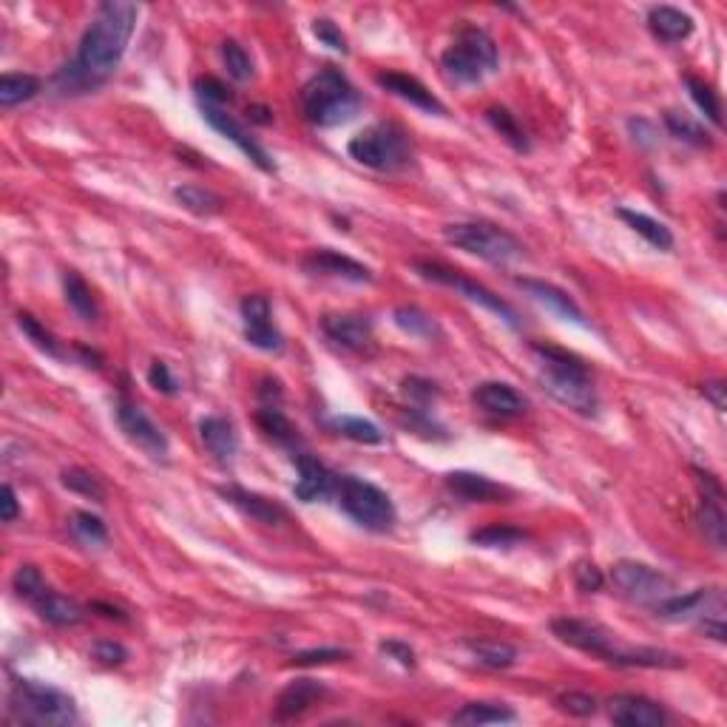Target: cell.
I'll list each match as a JSON object with an SVG mask.
<instances>
[{
    "label": "cell",
    "mask_w": 727,
    "mask_h": 727,
    "mask_svg": "<svg viewBox=\"0 0 727 727\" xmlns=\"http://www.w3.org/2000/svg\"><path fill=\"white\" fill-rule=\"evenodd\" d=\"M94 611H106V614H103V617H108V620H125V617H123V611H120V608H111V605L94 603Z\"/></svg>",
    "instance_id": "cell-60"
},
{
    "label": "cell",
    "mask_w": 727,
    "mask_h": 727,
    "mask_svg": "<svg viewBox=\"0 0 727 727\" xmlns=\"http://www.w3.org/2000/svg\"><path fill=\"white\" fill-rule=\"evenodd\" d=\"M321 330L333 344L350 353H370L375 347L373 321L358 313H327L321 316Z\"/></svg>",
    "instance_id": "cell-15"
},
{
    "label": "cell",
    "mask_w": 727,
    "mask_h": 727,
    "mask_svg": "<svg viewBox=\"0 0 727 727\" xmlns=\"http://www.w3.org/2000/svg\"><path fill=\"white\" fill-rule=\"evenodd\" d=\"M222 63H225V69H228V74H231L236 83H248L250 77H253V60L245 52V46L236 43V40H225L222 43Z\"/></svg>",
    "instance_id": "cell-44"
},
{
    "label": "cell",
    "mask_w": 727,
    "mask_h": 727,
    "mask_svg": "<svg viewBox=\"0 0 727 727\" xmlns=\"http://www.w3.org/2000/svg\"><path fill=\"white\" fill-rule=\"evenodd\" d=\"M63 290H66V302L69 307L80 316L83 321H97L100 319V307H97V299L91 293V287L86 284V279L74 270H66L63 276Z\"/></svg>",
    "instance_id": "cell-34"
},
{
    "label": "cell",
    "mask_w": 727,
    "mask_h": 727,
    "mask_svg": "<svg viewBox=\"0 0 727 727\" xmlns=\"http://www.w3.org/2000/svg\"><path fill=\"white\" fill-rule=\"evenodd\" d=\"M415 270L429 279V282H438V284H446V287H452V290H458L461 296H466L469 302L480 304V307H486L489 313H495L500 319L506 321V324H512L517 327L520 321H517V313L515 307L509 302H503L500 296H495L489 287H483V284L472 282V279H466L461 276L458 270H452V267L441 265V262H415Z\"/></svg>",
    "instance_id": "cell-11"
},
{
    "label": "cell",
    "mask_w": 727,
    "mask_h": 727,
    "mask_svg": "<svg viewBox=\"0 0 727 727\" xmlns=\"http://www.w3.org/2000/svg\"><path fill=\"white\" fill-rule=\"evenodd\" d=\"M551 631H554V637L560 642H566V645L583 651V654L603 657L605 662H611L614 651H617L614 637L597 622L577 620V617H557V620H551Z\"/></svg>",
    "instance_id": "cell-14"
},
{
    "label": "cell",
    "mask_w": 727,
    "mask_h": 727,
    "mask_svg": "<svg viewBox=\"0 0 727 727\" xmlns=\"http://www.w3.org/2000/svg\"><path fill=\"white\" fill-rule=\"evenodd\" d=\"M256 424H259V429L265 432L270 441H276V444L293 446V449L302 444L299 429L290 424V418H287L276 404H265V407L259 409V412H256Z\"/></svg>",
    "instance_id": "cell-32"
},
{
    "label": "cell",
    "mask_w": 727,
    "mask_h": 727,
    "mask_svg": "<svg viewBox=\"0 0 727 727\" xmlns=\"http://www.w3.org/2000/svg\"><path fill=\"white\" fill-rule=\"evenodd\" d=\"M91 657L97 659L100 665L114 668V665H123L125 659H128V651H125L123 642H114V639H100V642H94Z\"/></svg>",
    "instance_id": "cell-52"
},
{
    "label": "cell",
    "mask_w": 727,
    "mask_h": 727,
    "mask_svg": "<svg viewBox=\"0 0 727 727\" xmlns=\"http://www.w3.org/2000/svg\"><path fill=\"white\" fill-rule=\"evenodd\" d=\"M466 648H469V654L478 659L480 665H486V668H512L517 659V651L512 645H506V642H497V639H469L466 642Z\"/></svg>",
    "instance_id": "cell-35"
},
{
    "label": "cell",
    "mask_w": 727,
    "mask_h": 727,
    "mask_svg": "<svg viewBox=\"0 0 727 727\" xmlns=\"http://www.w3.org/2000/svg\"><path fill=\"white\" fill-rule=\"evenodd\" d=\"M219 495L225 497L231 506H236L239 512L256 523H265V526H273V523H282L284 520V509L279 503L267 500L265 495H256V492H248L242 486H219Z\"/></svg>",
    "instance_id": "cell-26"
},
{
    "label": "cell",
    "mask_w": 727,
    "mask_h": 727,
    "mask_svg": "<svg viewBox=\"0 0 727 727\" xmlns=\"http://www.w3.org/2000/svg\"><path fill=\"white\" fill-rule=\"evenodd\" d=\"M665 125L668 131L674 134L676 140L691 142L696 148H708L710 145V134L702 128V123H696L691 114L685 111H665Z\"/></svg>",
    "instance_id": "cell-40"
},
{
    "label": "cell",
    "mask_w": 727,
    "mask_h": 727,
    "mask_svg": "<svg viewBox=\"0 0 727 727\" xmlns=\"http://www.w3.org/2000/svg\"><path fill=\"white\" fill-rule=\"evenodd\" d=\"M486 120H489V125H492L497 134L509 142L515 151H529V137H526L523 125L517 123V117L512 111H506V108H489V111H486Z\"/></svg>",
    "instance_id": "cell-39"
},
{
    "label": "cell",
    "mask_w": 727,
    "mask_h": 727,
    "mask_svg": "<svg viewBox=\"0 0 727 727\" xmlns=\"http://www.w3.org/2000/svg\"><path fill=\"white\" fill-rule=\"evenodd\" d=\"M446 489L466 503H506L512 497V492L506 486H500L497 480L486 478L480 472H466V469L449 472Z\"/></svg>",
    "instance_id": "cell-20"
},
{
    "label": "cell",
    "mask_w": 727,
    "mask_h": 727,
    "mask_svg": "<svg viewBox=\"0 0 727 727\" xmlns=\"http://www.w3.org/2000/svg\"><path fill=\"white\" fill-rule=\"evenodd\" d=\"M617 216H620L622 222H625L631 231L639 233V236H642L648 245H654V248H659V250L674 248V233H671V228H668V225H662V222L654 219V216H648V213H642V211H631V208H620Z\"/></svg>",
    "instance_id": "cell-31"
},
{
    "label": "cell",
    "mask_w": 727,
    "mask_h": 727,
    "mask_svg": "<svg viewBox=\"0 0 727 727\" xmlns=\"http://www.w3.org/2000/svg\"><path fill=\"white\" fill-rule=\"evenodd\" d=\"M137 18H140V9L134 3H123V0L103 3L80 40L77 57L54 74L57 91L86 94L103 86L125 57V49L137 29Z\"/></svg>",
    "instance_id": "cell-1"
},
{
    "label": "cell",
    "mask_w": 727,
    "mask_h": 727,
    "mask_svg": "<svg viewBox=\"0 0 727 727\" xmlns=\"http://www.w3.org/2000/svg\"><path fill=\"white\" fill-rule=\"evenodd\" d=\"M534 355L540 358V381L551 398L563 407L574 409L580 415H597V390L591 384L588 367L568 350L551 347V344H534Z\"/></svg>",
    "instance_id": "cell-2"
},
{
    "label": "cell",
    "mask_w": 727,
    "mask_h": 727,
    "mask_svg": "<svg viewBox=\"0 0 727 727\" xmlns=\"http://www.w3.org/2000/svg\"><path fill=\"white\" fill-rule=\"evenodd\" d=\"M659 620L696 622L708 637L725 642V591L722 588H696L691 594H668L654 605Z\"/></svg>",
    "instance_id": "cell-6"
},
{
    "label": "cell",
    "mask_w": 727,
    "mask_h": 727,
    "mask_svg": "<svg viewBox=\"0 0 727 727\" xmlns=\"http://www.w3.org/2000/svg\"><path fill=\"white\" fill-rule=\"evenodd\" d=\"M336 497L341 509L353 517L358 526H364L370 532H390L398 520L390 495L370 480L344 475L336 483Z\"/></svg>",
    "instance_id": "cell-8"
},
{
    "label": "cell",
    "mask_w": 727,
    "mask_h": 727,
    "mask_svg": "<svg viewBox=\"0 0 727 727\" xmlns=\"http://www.w3.org/2000/svg\"><path fill=\"white\" fill-rule=\"evenodd\" d=\"M296 469H299V480H296V486H293V495L299 497V500H304V503H316V500L336 495L338 478L324 466V463L316 461L313 455L299 452V455H296Z\"/></svg>",
    "instance_id": "cell-21"
},
{
    "label": "cell",
    "mask_w": 727,
    "mask_h": 727,
    "mask_svg": "<svg viewBox=\"0 0 727 727\" xmlns=\"http://www.w3.org/2000/svg\"><path fill=\"white\" fill-rule=\"evenodd\" d=\"M12 588H15V594H18L20 600H26V603H35L37 597L46 591V580H43V574H40V568L32 566V563H23V566L15 571V577H12Z\"/></svg>",
    "instance_id": "cell-45"
},
{
    "label": "cell",
    "mask_w": 727,
    "mask_h": 727,
    "mask_svg": "<svg viewBox=\"0 0 727 727\" xmlns=\"http://www.w3.org/2000/svg\"><path fill=\"white\" fill-rule=\"evenodd\" d=\"M174 196H177L179 205L185 211L194 213V216H213V213L222 211V205H225L222 196L202 188V185H179V188H174Z\"/></svg>",
    "instance_id": "cell-37"
},
{
    "label": "cell",
    "mask_w": 727,
    "mask_h": 727,
    "mask_svg": "<svg viewBox=\"0 0 727 727\" xmlns=\"http://www.w3.org/2000/svg\"><path fill=\"white\" fill-rule=\"evenodd\" d=\"M446 242L455 245L458 250H466L478 259L495 262V265H506L523 256V245L515 236L497 225L489 222H461V225H449L444 231Z\"/></svg>",
    "instance_id": "cell-9"
},
{
    "label": "cell",
    "mask_w": 727,
    "mask_h": 727,
    "mask_svg": "<svg viewBox=\"0 0 727 727\" xmlns=\"http://www.w3.org/2000/svg\"><path fill=\"white\" fill-rule=\"evenodd\" d=\"M648 29L662 43H682L685 37L693 35V18L676 6H654L648 12Z\"/></svg>",
    "instance_id": "cell-28"
},
{
    "label": "cell",
    "mask_w": 727,
    "mask_h": 727,
    "mask_svg": "<svg viewBox=\"0 0 727 727\" xmlns=\"http://www.w3.org/2000/svg\"><path fill=\"white\" fill-rule=\"evenodd\" d=\"M194 91H196L199 106L225 108L233 100L231 89H228L222 80H216V77H199V80L194 83Z\"/></svg>",
    "instance_id": "cell-48"
},
{
    "label": "cell",
    "mask_w": 727,
    "mask_h": 727,
    "mask_svg": "<svg viewBox=\"0 0 727 727\" xmlns=\"http://www.w3.org/2000/svg\"><path fill=\"white\" fill-rule=\"evenodd\" d=\"M350 157L373 171H401L412 160L409 137L395 123H375L355 134L347 145Z\"/></svg>",
    "instance_id": "cell-7"
},
{
    "label": "cell",
    "mask_w": 727,
    "mask_h": 727,
    "mask_svg": "<svg viewBox=\"0 0 727 727\" xmlns=\"http://www.w3.org/2000/svg\"><path fill=\"white\" fill-rule=\"evenodd\" d=\"M313 35L319 37L324 46H330L333 52L347 54V37H344V32L338 29L333 20H327V18L313 20Z\"/></svg>",
    "instance_id": "cell-51"
},
{
    "label": "cell",
    "mask_w": 727,
    "mask_h": 727,
    "mask_svg": "<svg viewBox=\"0 0 727 727\" xmlns=\"http://www.w3.org/2000/svg\"><path fill=\"white\" fill-rule=\"evenodd\" d=\"M239 310H242L245 338L250 344L256 350H265V353H279L284 347V338L273 324V307L265 296H245Z\"/></svg>",
    "instance_id": "cell-16"
},
{
    "label": "cell",
    "mask_w": 727,
    "mask_h": 727,
    "mask_svg": "<svg viewBox=\"0 0 727 727\" xmlns=\"http://www.w3.org/2000/svg\"><path fill=\"white\" fill-rule=\"evenodd\" d=\"M699 483V526L716 549H725L727 543V515H725V489L716 475L693 469Z\"/></svg>",
    "instance_id": "cell-13"
},
{
    "label": "cell",
    "mask_w": 727,
    "mask_h": 727,
    "mask_svg": "<svg viewBox=\"0 0 727 727\" xmlns=\"http://www.w3.org/2000/svg\"><path fill=\"white\" fill-rule=\"evenodd\" d=\"M608 716L614 725L622 727H662L665 725V710L659 708L657 702L645 699V696H634V693H622L608 699Z\"/></svg>",
    "instance_id": "cell-19"
},
{
    "label": "cell",
    "mask_w": 727,
    "mask_h": 727,
    "mask_svg": "<svg viewBox=\"0 0 727 727\" xmlns=\"http://www.w3.org/2000/svg\"><path fill=\"white\" fill-rule=\"evenodd\" d=\"M375 80H378V86H381V89H387L390 94H395L398 100L409 103V106L421 108V111H426V114H446L444 103H441V100H438L432 91L426 89L418 77H412V74H401V71H381Z\"/></svg>",
    "instance_id": "cell-22"
},
{
    "label": "cell",
    "mask_w": 727,
    "mask_h": 727,
    "mask_svg": "<svg viewBox=\"0 0 727 727\" xmlns=\"http://www.w3.org/2000/svg\"><path fill=\"white\" fill-rule=\"evenodd\" d=\"M381 651H384L387 657L395 659V662H401L404 668H412V665H415V651H412L409 645H404V642H398V639H384V642H381Z\"/></svg>",
    "instance_id": "cell-55"
},
{
    "label": "cell",
    "mask_w": 727,
    "mask_h": 727,
    "mask_svg": "<svg viewBox=\"0 0 727 727\" xmlns=\"http://www.w3.org/2000/svg\"><path fill=\"white\" fill-rule=\"evenodd\" d=\"M199 438L216 461L228 463L239 452V438H236V429L228 418H219V415L202 418L199 421Z\"/></svg>",
    "instance_id": "cell-27"
},
{
    "label": "cell",
    "mask_w": 727,
    "mask_h": 727,
    "mask_svg": "<svg viewBox=\"0 0 727 727\" xmlns=\"http://www.w3.org/2000/svg\"><path fill=\"white\" fill-rule=\"evenodd\" d=\"M302 267L310 276H330V279H344V282L353 284L373 282V270L370 267L330 248L310 250L302 259Z\"/></svg>",
    "instance_id": "cell-17"
},
{
    "label": "cell",
    "mask_w": 727,
    "mask_h": 727,
    "mask_svg": "<svg viewBox=\"0 0 727 727\" xmlns=\"http://www.w3.org/2000/svg\"><path fill=\"white\" fill-rule=\"evenodd\" d=\"M40 89H43V83L35 74L9 71V74L0 77V108H15L20 103H29V100H35L40 94Z\"/></svg>",
    "instance_id": "cell-33"
},
{
    "label": "cell",
    "mask_w": 727,
    "mask_h": 727,
    "mask_svg": "<svg viewBox=\"0 0 727 727\" xmlns=\"http://www.w3.org/2000/svg\"><path fill=\"white\" fill-rule=\"evenodd\" d=\"M557 708L568 713V716H580V719H586V716H594L597 713V699L594 696H588V693H580V691H568L563 696H557Z\"/></svg>",
    "instance_id": "cell-49"
},
{
    "label": "cell",
    "mask_w": 727,
    "mask_h": 727,
    "mask_svg": "<svg viewBox=\"0 0 727 727\" xmlns=\"http://www.w3.org/2000/svg\"><path fill=\"white\" fill-rule=\"evenodd\" d=\"M9 708L20 722L29 725H74L77 705L69 693L37 679H15L9 693Z\"/></svg>",
    "instance_id": "cell-4"
},
{
    "label": "cell",
    "mask_w": 727,
    "mask_h": 727,
    "mask_svg": "<svg viewBox=\"0 0 727 727\" xmlns=\"http://www.w3.org/2000/svg\"><path fill=\"white\" fill-rule=\"evenodd\" d=\"M526 537L529 534L512 523H492V526H483L478 532L469 534V540L483 549H515L520 543H526Z\"/></svg>",
    "instance_id": "cell-36"
},
{
    "label": "cell",
    "mask_w": 727,
    "mask_h": 727,
    "mask_svg": "<svg viewBox=\"0 0 727 727\" xmlns=\"http://www.w3.org/2000/svg\"><path fill=\"white\" fill-rule=\"evenodd\" d=\"M71 532L77 534L83 543H89V546H103V543H108L106 523L97 515H91V512H74L71 515Z\"/></svg>",
    "instance_id": "cell-46"
},
{
    "label": "cell",
    "mask_w": 727,
    "mask_h": 727,
    "mask_svg": "<svg viewBox=\"0 0 727 727\" xmlns=\"http://www.w3.org/2000/svg\"><path fill=\"white\" fill-rule=\"evenodd\" d=\"M148 384L157 392H162V395H177L179 392L177 378H174L171 367L165 361H151V367H148Z\"/></svg>",
    "instance_id": "cell-53"
},
{
    "label": "cell",
    "mask_w": 727,
    "mask_h": 727,
    "mask_svg": "<svg viewBox=\"0 0 727 727\" xmlns=\"http://www.w3.org/2000/svg\"><path fill=\"white\" fill-rule=\"evenodd\" d=\"M574 583H577L580 591L594 594V591H600L605 586V577L603 571L594 566V563H577V568H574Z\"/></svg>",
    "instance_id": "cell-54"
},
{
    "label": "cell",
    "mask_w": 727,
    "mask_h": 727,
    "mask_svg": "<svg viewBox=\"0 0 727 727\" xmlns=\"http://www.w3.org/2000/svg\"><path fill=\"white\" fill-rule=\"evenodd\" d=\"M392 319L395 324L409 333V336L415 338H435L441 330H438V321L432 319V316H426L424 310H418V307H398L395 313H392Z\"/></svg>",
    "instance_id": "cell-41"
},
{
    "label": "cell",
    "mask_w": 727,
    "mask_h": 727,
    "mask_svg": "<svg viewBox=\"0 0 727 727\" xmlns=\"http://www.w3.org/2000/svg\"><path fill=\"white\" fill-rule=\"evenodd\" d=\"M611 580L620 588L622 597L639 605H657L668 594H674V583L662 571L648 563H637V560H620L611 568Z\"/></svg>",
    "instance_id": "cell-10"
},
{
    "label": "cell",
    "mask_w": 727,
    "mask_h": 727,
    "mask_svg": "<svg viewBox=\"0 0 727 727\" xmlns=\"http://www.w3.org/2000/svg\"><path fill=\"white\" fill-rule=\"evenodd\" d=\"M517 287H523L534 302L546 304L551 313L560 316L563 321H571V324H577V327H591V321L586 319L583 307L574 302L566 290H560L557 284L540 282V279H517Z\"/></svg>",
    "instance_id": "cell-23"
},
{
    "label": "cell",
    "mask_w": 727,
    "mask_h": 727,
    "mask_svg": "<svg viewBox=\"0 0 727 727\" xmlns=\"http://www.w3.org/2000/svg\"><path fill=\"white\" fill-rule=\"evenodd\" d=\"M475 404H478L486 415H495V418H520L526 412V398L512 387V384H503V381H486L480 384L478 390L472 392Z\"/></svg>",
    "instance_id": "cell-24"
},
{
    "label": "cell",
    "mask_w": 727,
    "mask_h": 727,
    "mask_svg": "<svg viewBox=\"0 0 727 727\" xmlns=\"http://www.w3.org/2000/svg\"><path fill=\"white\" fill-rule=\"evenodd\" d=\"M702 395H705V401L713 404L716 412H725L727 409V387L722 381H708V384H702Z\"/></svg>",
    "instance_id": "cell-56"
},
{
    "label": "cell",
    "mask_w": 727,
    "mask_h": 727,
    "mask_svg": "<svg viewBox=\"0 0 727 727\" xmlns=\"http://www.w3.org/2000/svg\"><path fill=\"white\" fill-rule=\"evenodd\" d=\"M202 117L208 120L213 131H219L225 140H231L245 157H248L256 168H262V171H273V160H270V154H267L265 148L259 145V142L250 137L248 131H245V125H239L233 120L231 114L225 111V108H211V106H202Z\"/></svg>",
    "instance_id": "cell-18"
},
{
    "label": "cell",
    "mask_w": 727,
    "mask_h": 727,
    "mask_svg": "<svg viewBox=\"0 0 727 727\" xmlns=\"http://www.w3.org/2000/svg\"><path fill=\"white\" fill-rule=\"evenodd\" d=\"M302 111L313 125L333 128L353 120L361 111V94L341 71L327 66L304 83Z\"/></svg>",
    "instance_id": "cell-3"
},
{
    "label": "cell",
    "mask_w": 727,
    "mask_h": 727,
    "mask_svg": "<svg viewBox=\"0 0 727 727\" xmlns=\"http://www.w3.org/2000/svg\"><path fill=\"white\" fill-rule=\"evenodd\" d=\"M117 424L131 444L142 449L151 461H168V438L160 426L154 424L145 409L131 401H117Z\"/></svg>",
    "instance_id": "cell-12"
},
{
    "label": "cell",
    "mask_w": 727,
    "mask_h": 727,
    "mask_svg": "<svg viewBox=\"0 0 727 727\" xmlns=\"http://www.w3.org/2000/svg\"><path fill=\"white\" fill-rule=\"evenodd\" d=\"M517 713L509 705H497V702H469L461 710L452 713V725L463 727H480V725H503V722H515Z\"/></svg>",
    "instance_id": "cell-30"
},
{
    "label": "cell",
    "mask_w": 727,
    "mask_h": 727,
    "mask_svg": "<svg viewBox=\"0 0 727 727\" xmlns=\"http://www.w3.org/2000/svg\"><path fill=\"white\" fill-rule=\"evenodd\" d=\"M628 128L634 131V140L642 145H654V125L648 120H628Z\"/></svg>",
    "instance_id": "cell-59"
},
{
    "label": "cell",
    "mask_w": 727,
    "mask_h": 727,
    "mask_svg": "<svg viewBox=\"0 0 727 727\" xmlns=\"http://www.w3.org/2000/svg\"><path fill=\"white\" fill-rule=\"evenodd\" d=\"M18 327L23 330V336L29 338L32 344H35L40 353L52 355V358H60V347H57V338L35 319V316H29V313H20L18 316Z\"/></svg>",
    "instance_id": "cell-47"
},
{
    "label": "cell",
    "mask_w": 727,
    "mask_h": 727,
    "mask_svg": "<svg viewBox=\"0 0 727 727\" xmlns=\"http://www.w3.org/2000/svg\"><path fill=\"white\" fill-rule=\"evenodd\" d=\"M324 693H327V688H324L321 682H316V679H296V682H290V685L279 693V699H276L273 719H276V722L299 719V716H304L307 710L319 702V699H324Z\"/></svg>",
    "instance_id": "cell-25"
},
{
    "label": "cell",
    "mask_w": 727,
    "mask_h": 727,
    "mask_svg": "<svg viewBox=\"0 0 727 727\" xmlns=\"http://www.w3.org/2000/svg\"><path fill=\"white\" fill-rule=\"evenodd\" d=\"M248 114H250V117H253V120H256V123H270V117H265V114H270V111H267V108H262V106H253V108H250V111H248Z\"/></svg>",
    "instance_id": "cell-61"
},
{
    "label": "cell",
    "mask_w": 727,
    "mask_h": 727,
    "mask_svg": "<svg viewBox=\"0 0 727 727\" xmlns=\"http://www.w3.org/2000/svg\"><path fill=\"white\" fill-rule=\"evenodd\" d=\"M685 86H688V94H691V100L699 106V111L708 117L713 125H722V103H719V97H716V91L710 89L705 80H699V77H685Z\"/></svg>",
    "instance_id": "cell-42"
},
{
    "label": "cell",
    "mask_w": 727,
    "mask_h": 727,
    "mask_svg": "<svg viewBox=\"0 0 727 727\" xmlns=\"http://www.w3.org/2000/svg\"><path fill=\"white\" fill-rule=\"evenodd\" d=\"M404 390H407V395H412V398L429 401V398L435 395V384L421 381V378H407V381H404Z\"/></svg>",
    "instance_id": "cell-58"
},
{
    "label": "cell",
    "mask_w": 727,
    "mask_h": 727,
    "mask_svg": "<svg viewBox=\"0 0 727 727\" xmlns=\"http://www.w3.org/2000/svg\"><path fill=\"white\" fill-rule=\"evenodd\" d=\"M441 66L455 83H480L497 69L495 40L475 23H463L452 46L441 54Z\"/></svg>",
    "instance_id": "cell-5"
},
{
    "label": "cell",
    "mask_w": 727,
    "mask_h": 727,
    "mask_svg": "<svg viewBox=\"0 0 727 727\" xmlns=\"http://www.w3.org/2000/svg\"><path fill=\"white\" fill-rule=\"evenodd\" d=\"M347 657H350V654L341 651V648H310V651L293 654L290 665H296V668H310V665H330V662H338V659Z\"/></svg>",
    "instance_id": "cell-50"
},
{
    "label": "cell",
    "mask_w": 727,
    "mask_h": 727,
    "mask_svg": "<svg viewBox=\"0 0 727 727\" xmlns=\"http://www.w3.org/2000/svg\"><path fill=\"white\" fill-rule=\"evenodd\" d=\"M0 503H3V512H0L3 523H15L20 515V503H18V492H15L9 483L3 486V500H0Z\"/></svg>",
    "instance_id": "cell-57"
},
{
    "label": "cell",
    "mask_w": 727,
    "mask_h": 727,
    "mask_svg": "<svg viewBox=\"0 0 727 727\" xmlns=\"http://www.w3.org/2000/svg\"><path fill=\"white\" fill-rule=\"evenodd\" d=\"M60 480H63V486H66L69 492H74V495L89 497V500H97V503L106 500V486L94 478L91 472H86V469H77V466H74V469H66V472L60 475Z\"/></svg>",
    "instance_id": "cell-43"
},
{
    "label": "cell",
    "mask_w": 727,
    "mask_h": 727,
    "mask_svg": "<svg viewBox=\"0 0 727 727\" xmlns=\"http://www.w3.org/2000/svg\"><path fill=\"white\" fill-rule=\"evenodd\" d=\"M35 611L40 614V620L52 622L57 628H69V625H80L83 622V608L74 603L71 597L66 594H57L52 588H46L40 597H37L35 603Z\"/></svg>",
    "instance_id": "cell-29"
},
{
    "label": "cell",
    "mask_w": 727,
    "mask_h": 727,
    "mask_svg": "<svg viewBox=\"0 0 727 727\" xmlns=\"http://www.w3.org/2000/svg\"><path fill=\"white\" fill-rule=\"evenodd\" d=\"M333 429H338V435L350 438L355 444H384V432L373 421H364V418H355V415H338V418H333Z\"/></svg>",
    "instance_id": "cell-38"
}]
</instances>
